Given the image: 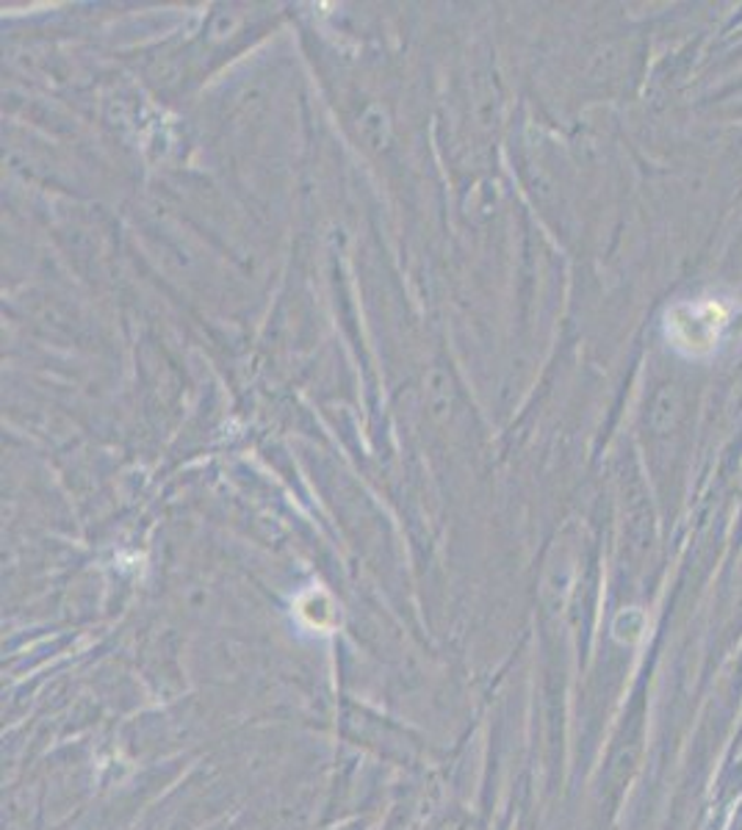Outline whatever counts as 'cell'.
Wrapping results in <instances>:
<instances>
[{
	"label": "cell",
	"instance_id": "cell-1",
	"mask_svg": "<svg viewBox=\"0 0 742 830\" xmlns=\"http://www.w3.org/2000/svg\"><path fill=\"white\" fill-rule=\"evenodd\" d=\"M729 322V313L720 302H698V305H678L671 313V329L676 346L685 352L701 355L709 352L715 340L720 338V329Z\"/></svg>",
	"mask_w": 742,
	"mask_h": 830
},
{
	"label": "cell",
	"instance_id": "cell-2",
	"mask_svg": "<svg viewBox=\"0 0 742 830\" xmlns=\"http://www.w3.org/2000/svg\"><path fill=\"white\" fill-rule=\"evenodd\" d=\"M360 127H363V138L371 147H378V150L385 147V142H389V120H385L383 109L371 105L363 114V120H360Z\"/></svg>",
	"mask_w": 742,
	"mask_h": 830
}]
</instances>
